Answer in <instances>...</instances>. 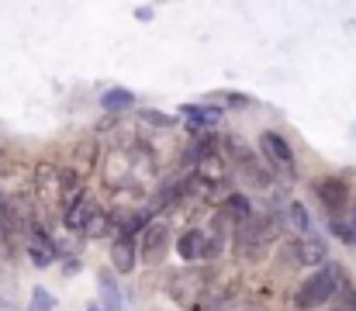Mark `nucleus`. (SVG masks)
<instances>
[{
  "instance_id": "f257e3e1",
  "label": "nucleus",
  "mask_w": 356,
  "mask_h": 311,
  "mask_svg": "<svg viewBox=\"0 0 356 311\" xmlns=\"http://www.w3.org/2000/svg\"><path fill=\"white\" fill-rule=\"evenodd\" d=\"M277 232H280L277 214H259V218H252V214H249V218H245V221L236 228V253H238V260L259 263V260L270 253V246H273Z\"/></svg>"
},
{
  "instance_id": "f03ea898",
  "label": "nucleus",
  "mask_w": 356,
  "mask_h": 311,
  "mask_svg": "<svg viewBox=\"0 0 356 311\" xmlns=\"http://www.w3.org/2000/svg\"><path fill=\"white\" fill-rule=\"evenodd\" d=\"M339 287H343V266H339V263H322V266L298 287V294H294L298 311H312V308H318V305H325V301H332V298L339 294Z\"/></svg>"
},
{
  "instance_id": "7ed1b4c3",
  "label": "nucleus",
  "mask_w": 356,
  "mask_h": 311,
  "mask_svg": "<svg viewBox=\"0 0 356 311\" xmlns=\"http://www.w3.org/2000/svg\"><path fill=\"white\" fill-rule=\"evenodd\" d=\"M211 291V277L204 270H184L170 277V298L180 308H197V301H204Z\"/></svg>"
},
{
  "instance_id": "20e7f679",
  "label": "nucleus",
  "mask_w": 356,
  "mask_h": 311,
  "mask_svg": "<svg viewBox=\"0 0 356 311\" xmlns=\"http://www.w3.org/2000/svg\"><path fill=\"white\" fill-rule=\"evenodd\" d=\"M312 191H315V198L322 201V207L332 211V214H343V211L350 207V187H346V180H339V177H318V180L312 184Z\"/></svg>"
},
{
  "instance_id": "39448f33",
  "label": "nucleus",
  "mask_w": 356,
  "mask_h": 311,
  "mask_svg": "<svg viewBox=\"0 0 356 311\" xmlns=\"http://www.w3.org/2000/svg\"><path fill=\"white\" fill-rule=\"evenodd\" d=\"M287 260L298 266H322V263H329V246L322 239L308 235V239H298L287 246Z\"/></svg>"
},
{
  "instance_id": "423d86ee",
  "label": "nucleus",
  "mask_w": 356,
  "mask_h": 311,
  "mask_svg": "<svg viewBox=\"0 0 356 311\" xmlns=\"http://www.w3.org/2000/svg\"><path fill=\"white\" fill-rule=\"evenodd\" d=\"M135 260H138L135 242H131L128 235H118V239L111 242V263H115V270H118V273H131V270H135Z\"/></svg>"
},
{
  "instance_id": "0eeeda50",
  "label": "nucleus",
  "mask_w": 356,
  "mask_h": 311,
  "mask_svg": "<svg viewBox=\"0 0 356 311\" xmlns=\"http://www.w3.org/2000/svg\"><path fill=\"white\" fill-rule=\"evenodd\" d=\"M97 287H101V308L104 311H121V291H118L115 273L101 270V273H97Z\"/></svg>"
},
{
  "instance_id": "6e6552de",
  "label": "nucleus",
  "mask_w": 356,
  "mask_h": 311,
  "mask_svg": "<svg viewBox=\"0 0 356 311\" xmlns=\"http://www.w3.org/2000/svg\"><path fill=\"white\" fill-rule=\"evenodd\" d=\"M97 214V207L90 205L87 198H80L73 207H66V228H76V232H87L90 218Z\"/></svg>"
},
{
  "instance_id": "1a4fd4ad",
  "label": "nucleus",
  "mask_w": 356,
  "mask_h": 311,
  "mask_svg": "<svg viewBox=\"0 0 356 311\" xmlns=\"http://www.w3.org/2000/svg\"><path fill=\"white\" fill-rule=\"evenodd\" d=\"M263 149H266V156H270V163H280V166H287L294 156H291V145L277 135V131H263Z\"/></svg>"
},
{
  "instance_id": "9d476101",
  "label": "nucleus",
  "mask_w": 356,
  "mask_h": 311,
  "mask_svg": "<svg viewBox=\"0 0 356 311\" xmlns=\"http://www.w3.org/2000/svg\"><path fill=\"white\" fill-rule=\"evenodd\" d=\"M166 225L159 221V225H149V235H145V260L149 263H156V260H163V253H166Z\"/></svg>"
},
{
  "instance_id": "9b49d317",
  "label": "nucleus",
  "mask_w": 356,
  "mask_h": 311,
  "mask_svg": "<svg viewBox=\"0 0 356 311\" xmlns=\"http://www.w3.org/2000/svg\"><path fill=\"white\" fill-rule=\"evenodd\" d=\"M180 114H184L191 125H197V128H208V125H218V118H222V107H201V104H187Z\"/></svg>"
},
{
  "instance_id": "f8f14e48",
  "label": "nucleus",
  "mask_w": 356,
  "mask_h": 311,
  "mask_svg": "<svg viewBox=\"0 0 356 311\" xmlns=\"http://www.w3.org/2000/svg\"><path fill=\"white\" fill-rule=\"evenodd\" d=\"M201 249H204V232H197V228L184 232V235H180V242H177V253H180L184 260H197V256H201Z\"/></svg>"
},
{
  "instance_id": "ddd939ff",
  "label": "nucleus",
  "mask_w": 356,
  "mask_h": 311,
  "mask_svg": "<svg viewBox=\"0 0 356 311\" xmlns=\"http://www.w3.org/2000/svg\"><path fill=\"white\" fill-rule=\"evenodd\" d=\"M101 104H104V111H111V114H121V111L135 107V94H131V90H121V87H115V90H104Z\"/></svg>"
},
{
  "instance_id": "4468645a",
  "label": "nucleus",
  "mask_w": 356,
  "mask_h": 311,
  "mask_svg": "<svg viewBox=\"0 0 356 311\" xmlns=\"http://www.w3.org/2000/svg\"><path fill=\"white\" fill-rule=\"evenodd\" d=\"M222 218H236L238 225L249 218V201L242 198V194H229L225 198V205H222Z\"/></svg>"
},
{
  "instance_id": "2eb2a0df",
  "label": "nucleus",
  "mask_w": 356,
  "mask_h": 311,
  "mask_svg": "<svg viewBox=\"0 0 356 311\" xmlns=\"http://www.w3.org/2000/svg\"><path fill=\"white\" fill-rule=\"evenodd\" d=\"M52 308H56V298L45 287H35L31 291V311H52Z\"/></svg>"
},
{
  "instance_id": "dca6fc26",
  "label": "nucleus",
  "mask_w": 356,
  "mask_h": 311,
  "mask_svg": "<svg viewBox=\"0 0 356 311\" xmlns=\"http://www.w3.org/2000/svg\"><path fill=\"white\" fill-rule=\"evenodd\" d=\"M222 242H225V239H222L218 232H215V235H204V249H201V256H204V260H218V256H222Z\"/></svg>"
},
{
  "instance_id": "f3484780",
  "label": "nucleus",
  "mask_w": 356,
  "mask_h": 311,
  "mask_svg": "<svg viewBox=\"0 0 356 311\" xmlns=\"http://www.w3.org/2000/svg\"><path fill=\"white\" fill-rule=\"evenodd\" d=\"M291 225L298 228V232H308L312 228V221H308V211H305V205H291Z\"/></svg>"
},
{
  "instance_id": "a211bd4d",
  "label": "nucleus",
  "mask_w": 356,
  "mask_h": 311,
  "mask_svg": "<svg viewBox=\"0 0 356 311\" xmlns=\"http://www.w3.org/2000/svg\"><path fill=\"white\" fill-rule=\"evenodd\" d=\"M218 101H225V104H242V107H249L252 104V97L249 94H236V90H222V94H215Z\"/></svg>"
},
{
  "instance_id": "6ab92c4d",
  "label": "nucleus",
  "mask_w": 356,
  "mask_h": 311,
  "mask_svg": "<svg viewBox=\"0 0 356 311\" xmlns=\"http://www.w3.org/2000/svg\"><path fill=\"white\" fill-rule=\"evenodd\" d=\"M343 311H356V284L353 287H346V294H343V305H339Z\"/></svg>"
},
{
  "instance_id": "aec40b11",
  "label": "nucleus",
  "mask_w": 356,
  "mask_h": 311,
  "mask_svg": "<svg viewBox=\"0 0 356 311\" xmlns=\"http://www.w3.org/2000/svg\"><path fill=\"white\" fill-rule=\"evenodd\" d=\"M142 118H145V121H152V125H163V128H170V125H173V118H166V114H149V111H142Z\"/></svg>"
},
{
  "instance_id": "412c9836",
  "label": "nucleus",
  "mask_w": 356,
  "mask_h": 311,
  "mask_svg": "<svg viewBox=\"0 0 356 311\" xmlns=\"http://www.w3.org/2000/svg\"><path fill=\"white\" fill-rule=\"evenodd\" d=\"M135 14H138V17H142V21H149V17H152V7H138V10H135Z\"/></svg>"
},
{
  "instance_id": "4be33fe9",
  "label": "nucleus",
  "mask_w": 356,
  "mask_h": 311,
  "mask_svg": "<svg viewBox=\"0 0 356 311\" xmlns=\"http://www.w3.org/2000/svg\"><path fill=\"white\" fill-rule=\"evenodd\" d=\"M87 311H104V308H101V305H94V308H87Z\"/></svg>"
}]
</instances>
